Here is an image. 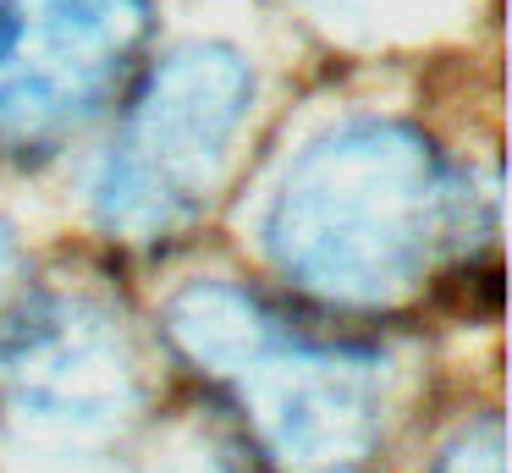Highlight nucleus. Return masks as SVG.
Here are the masks:
<instances>
[{
	"instance_id": "nucleus-4",
	"label": "nucleus",
	"mask_w": 512,
	"mask_h": 473,
	"mask_svg": "<svg viewBox=\"0 0 512 473\" xmlns=\"http://www.w3.org/2000/svg\"><path fill=\"white\" fill-rule=\"evenodd\" d=\"M226 380L243 385L259 435L287 473H364L380 440V385L364 352L314 347L270 319Z\"/></svg>"
},
{
	"instance_id": "nucleus-6",
	"label": "nucleus",
	"mask_w": 512,
	"mask_h": 473,
	"mask_svg": "<svg viewBox=\"0 0 512 473\" xmlns=\"http://www.w3.org/2000/svg\"><path fill=\"white\" fill-rule=\"evenodd\" d=\"M441 473H501V424L496 418H479V424L446 451Z\"/></svg>"
},
{
	"instance_id": "nucleus-7",
	"label": "nucleus",
	"mask_w": 512,
	"mask_h": 473,
	"mask_svg": "<svg viewBox=\"0 0 512 473\" xmlns=\"http://www.w3.org/2000/svg\"><path fill=\"white\" fill-rule=\"evenodd\" d=\"M6 270H12V231L0 226V281H6Z\"/></svg>"
},
{
	"instance_id": "nucleus-3",
	"label": "nucleus",
	"mask_w": 512,
	"mask_h": 473,
	"mask_svg": "<svg viewBox=\"0 0 512 473\" xmlns=\"http://www.w3.org/2000/svg\"><path fill=\"white\" fill-rule=\"evenodd\" d=\"M144 33V0H12L0 22V143L50 154L111 99Z\"/></svg>"
},
{
	"instance_id": "nucleus-5",
	"label": "nucleus",
	"mask_w": 512,
	"mask_h": 473,
	"mask_svg": "<svg viewBox=\"0 0 512 473\" xmlns=\"http://www.w3.org/2000/svg\"><path fill=\"white\" fill-rule=\"evenodd\" d=\"M0 380L23 424L100 435L133 413L138 374L111 314L83 297H34L0 336Z\"/></svg>"
},
{
	"instance_id": "nucleus-2",
	"label": "nucleus",
	"mask_w": 512,
	"mask_h": 473,
	"mask_svg": "<svg viewBox=\"0 0 512 473\" xmlns=\"http://www.w3.org/2000/svg\"><path fill=\"white\" fill-rule=\"evenodd\" d=\"M254 105V72L226 44H182L144 77L94 182L111 231L155 237L210 198L232 138Z\"/></svg>"
},
{
	"instance_id": "nucleus-1",
	"label": "nucleus",
	"mask_w": 512,
	"mask_h": 473,
	"mask_svg": "<svg viewBox=\"0 0 512 473\" xmlns=\"http://www.w3.org/2000/svg\"><path fill=\"white\" fill-rule=\"evenodd\" d=\"M446 215L452 182L424 132L347 121L292 160L265 215V248L314 292L380 303L424 270Z\"/></svg>"
}]
</instances>
